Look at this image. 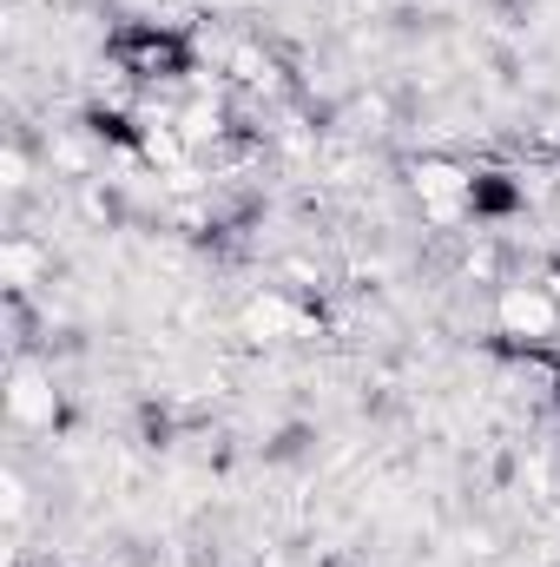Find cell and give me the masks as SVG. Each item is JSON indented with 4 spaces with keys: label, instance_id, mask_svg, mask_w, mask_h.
<instances>
[{
    "label": "cell",
    "instance_id": "obj_1",
    "mask_svg": "<svg viewBox=\"0 0 560 567\" xmlns=\"http://www.w3.org/2000/svg\"><path fill=\"white\" fill-rule=\"evenodd\" d=\"M106 66L139 86V93H165V86H191L198 73V47L178 20H158V13H139V20H120L106 33Z\"/></svg>",
    "mask_w": 560,
    "mask_h": 567
},
{
    "label": "cell",
    "instance_id": "obj_2",
    "mask_svg": "<svg viewBox=\"0 0 560 567\" xmlns=\"http://www.w3.org/2000/svg\"><path fill=\"white\" fill-rule=\"evenodd\" d=\"M488 337L501 357H535V350H560V297L548 278H501L488 290Z\"/></svg>",
    "mask_w": 560,
    "mask_h": 567
},
{
    "label": "cell",
    "instance_id": "obj_3",
    "mask_svg": "<svg viewBox=\"0 0 560 567\" xmlns=\"http://www.w3.org/2000/svg\"><path fill=\"white\" fill-rule=\"evenodd\" d=\"M409 198H416L422 225L435 231H468L475 225V165L455 158V152H422L409 158Z\"/></svg>",
    "mask_w": 560,
    "mask_h": 567
},
{
    "label": "cell",
    "instance_id": "obj_4",
    "mask_svg": "<svg viewBox=\"0 0 560 567\" xmlns=\"http://www.w3.org/2000/svg\"><path fill=\"white\" fill-rule=\"evenodd\" d=\"M238 337H245V343H265V350H278V343H310V337H323V310H317L310 290L265 284V290L245 297V310H238Z\"/></svg>",
    "mask_w": 560,
    "mask_h": 567
},
{
    "label": "cell",
    "instance_id": "obj_5",
    "mask_svg": "<svg viewBox=\"0 0 560 567\" xmlns=\"http://www.w3.org/2000/svg\"><path fill=\"white\" fill-rule=\"evenodd\" d=\"M7 410H13V429L27 435H53L60 429V383L53 370H13V390H7Z\"/></svg>",
    "mask_w": 560,
    "mask_h": 567
},
{
    "label": "cell",
    "instance_id": "obj_6",
    "mask_svg": "<svg viewBox=\"0 0 560 567\" xmlns=\"http://www.w3.org/2000/svg\"><path fill=\"white\" fill-rule=\"evenodd\" d=\"M0 265H7V297H27L40 278H53V251H46L40 238H27V231H13V238H7Z\"/></svg>",
    "mask_w": 560,
    "mask_h": 567
}]
</instances>
